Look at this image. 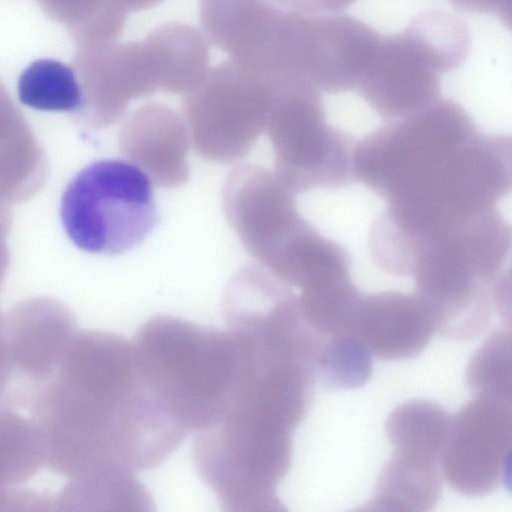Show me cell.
I'll list each match as a JSON object with an SVG mask.
<instances>
[{
  "mask_svg": "<svg viewBox=\"0 0 512 512\" xmlns=\"http://www.w3.org/2000/svg\"><path fill=\"white\" fill-rule=\"evenodd\" d=\"M512 401L475 395L453 417L441 457L442 473L457 492L484 496L508 472Z\"/></svg>",
  "mask_w": 512,
  "mask_h": 512,
  "instance_id": "6",
  "label": "cell"
},
{
  "mask_svg": "<svg viewBox=\"0 0 512 512\" xmlns=\"http://www.w3.org/2000/svg\"><path fill=\"white\" fill-rule=\"evenodd\" d=\"M189 134L180 114L166 104L146 103L131 112L119 146L133 164L158 186L178 187L189 179Z\"/></svg>",
  "mask_w": 512,
  "mask_h": 512,
  "instance_id": "11",
  "label": "cell"
},
{
  "mask_svg": "<svg viewBox=\"0 0 512 512\" xmlns=\"http://www.w3.org/2000/svg\"><path fill=\"white\" fill-rule=\"evenodd\" d=\"M452 6L461 13H494L503 23L510 25L511 0H450Z\"/></svg>",
  "mask_w": 512,
  "mask_h": 512,
  "instance_id": "21",
  "label": "cell"
},
{
  "mask_svg": "<svg viewBox=\"0 0 512 512\" xmlns=\"http://www.w3.org/2000/svg\"><path fill=\"white\" fill-rule=\"evenodd\" d=\"M5 326L12 371L38 384L55 376L78 333L72 314L48 301L19 306Z\"/></svg>",
  "mask_w": 512,
  "mask_h": 512,
  "instance_id": "12",
  "label": "cell"
},
{
  "mask_svg": "<svg viewBox=\"0 0 512 512\" xmlns=\"http://www.w3.org/2000/svg\"><path fill=\"white\" fill-rule=\"evenodd\" d=\"M20 102L32 109L74 112L83 108V94L72 68L55 59H38L20 74L17 83Z\"/></svg>",
  "mask_w": 512,
  "mask_h": 512,
  "instance_id": "18",
  "label": "cell"
},
{
  "mask_svg": "<svg viewBox=\"0 0 512 512\" xmlns=\"http://www.w3.org/2000/svg\"><path fill=\"white\" fill-rule=\"evenodd\" d=\"M12 372L7 346L5 321L0 316V397L8 388Z\"/></svg>",
  "mask_w": 512,
  "mask_h": 512,
  "instance_id": "22",
  "label": "cell"
},
{
  "mask_svg": "<svg viewBox=\"0 0 512 512\" xmlns=\"http://www.w3.org/2000/svg\"><path fill=\"white\" fill-rule=\"evenodd\" d=\"M76 44L117 41L129 13L120 0H35Z\"/></svg>",
  "mask_w": 512,
  "mask_h": 512,
  "instance_id": "16",
  "label": "cell"
},
{
  "mask_svg": "<svg viewBox=\"0 0 512 512\" xmlns=\"http://www.w3.org/2000/svg\"><path fill=\"white\" fill-rule=\"evenodd\" d=\"M450 422L451 416L440 405L426 400H413L391 412L386 422V432L397 450L441 459Z\"/></svg>",
  "mask_w": 512,
  "mask_h": 512,
  "instance_id": "17",
  "label": "cell"
},
{
  "mask_svg": "<svg viewBox=\"0 0 512 512\" xmlns=\"http://www.w3.org/2000/svg\"><path fill=\"white\" fill-rule=\"evenodd\" d=\"M153 500L136 473L100 472L67 480L54 510L150 511Z\"/></svg>",
  "mask_w": 512,
  "mask_h": 512,
  "instance_id": "15",
  "label": "cell"
},
{
  "mask_svg": "<svg viewBox=\"0 0 512 512\" xmlns=\"http://www.w3.org/2000/svg\"><path fill=\"white\" fill-rule=\"evenodd\" d=\"M60 218L69 239L83 251L103 255L129 251L157 223L150 178L127 161H95L66 186Z\"/></svg>",
  "mask_w": 512,
  "mask_h": 512,
  "instance_id": "3",
  "label": "cell"
},
{
  "mask_svg": "<svg viewBox=\"0 0 512 512\" xmlns=\"http://www.w3.org/2000/svg\"><path fill=\"white\" fill-rule=\"evenodd\" d=\"M372 353L351 333L327 336L316 364V378L327 389L347 390L364 385L372 373Z\"/></svg>",
  "mask_w": 512,
  "mask_h": 512,
  "instance_id": "19",
  "label": "cell"
},
{
  "mask_svg": "<svg viewBox=\"0 0 512 512\" xmlns=\"http://www.w3.org/2000/svg\"><path fill=\"white\" fill-rule=\"evenodd\" d=\"M273 79L235 61L208 67L183 97L190 142L203 159L236 161L266 130Z\"/></svg>",
  "mask_w": 512,
  "mask_h": 512,
  "instance_id": "5",
  "label": "cell"
},
{
  "mask_svg": "<svg viewBox=\"0 0 512 512\" xmlns=\"http://www.w3.org/2000/svg\"><path fill=\"white\" fill-rule=\"evenodd\" d=\"M381 40L363 21L340 13H312L302 60V77L319 91L341 94L357 87Z\"/></svg>",
  "mask_w": 512,
  "mask_h": 512,
  "instance_id": "9",
  "label": "cell"
},
{
  "mask_svg": "<svg viewBox=\"0 0 512 512\" xmlns=\"http://www.w3.org/2000/svg\"><path fill=\"white\" fill-rule=\"evenodd\" d=\"M440 66L408 28L382 36L357 85L359 96L382 122L409 116L437 101Z\"/></svg>",
  "mask_w": 512,
  "mask_h": 512,
  "instance_id": "8",
  "label": "cell"
},
{
  "mask_svg": "<svg viewBox=\"0 0 512 512\" xmlns=\"http://www.w3.org/2000/svg\"><path fill=\"white\" fill-rule=\"evenodd\" d=\"M442 475L440 458L395 449L364 509L430 511L441 495Z\"/></svg>",
  "mask_w": 512,
  "mask_h": 512,
  "instance_id": "14",
  "label": "cell"
},
{
  "mask_svg": "<svg viewBox=\"0 0 512 512\" xmlns=\"http://www.w3.org/2000/svg\"><path fill=\"white\" fill-rule=\"evenodd\" d=\"M128 12H138L158 5L163 0H120Z\"/></svg>",
  "mask_w": 512,
  "mask_h": 512,
  "instance_id": "23",
  "label": "cell"
},
{
  "mask_svg": "<svg viewBox=\"0 0 512 512\" xmlns=\"http://www.w3.org/2000/svg\"><path fill=\"white\" fill-rule=\"evenodd\" d=\"M293 193L267 169L242 164L222 188L224 214L247 252L269 268L305 222Z\"/></svg>",
  "mask_w": 512,
  "mask_h": 512,
  "instance_id": "7",
  "label": "cell"
},
{
  "mask_svg": "<svg viewBox=\"0 0 512 512\" xmlns=\"http://www.w3.org/2000/svg\"><path fill=\"white\" fill-rule=\"evenodd\" d=\"M273 86L266 131L274 174L293 193L352 182L356 143L330 124L320 91L297 77L273 78Z\"/></svg>",
  "mask_w": 512,
  "mask_h": 512,
  "instance_id": "4",
  "label": "cell"
},
{
  "mask_svg": "<svg viewBox=\"0 0 512 512\" xmlns=\"http://www.w3.org/2000/svg\"><path fill=\"white\" fill-rule=\"evenodd\" d=\"M131 343L141 380L188 435L222 418L241 366L232 332L160 314L147 320Z\"/></svg>",
  "mask_w": 512,
  "mask_h": 512,
  "instance_id": "2",
  "label": "cell"
},
{
  "mask_svg": "<svg viewBox=\"0 0 512 512\" xmlns=\"http://www.w3.org/2000/svg\"><path fill=\"white\" fill-rule=\"evenodd\" d=\"M466 382L475 395L512 401V340L510 330H495L472 355Z\"/></svg>",
  "mask_w": 512,
  "mask_h": 512,
  "instance_id": "20",
  "label": "cell"
},
{
  "mask_svg": "<svg viewBox=\"0 0 512 512\" xmlns=\"http://www.w3.org/2000/svg\"><path fill=\"white\" fill-rule=\"evenodd\" d=\"M131 341L78 332L55 376L32 402L45 467L66 480L136 473L165 461L187 437L141 380Z\"/></svg>",
  "mask_w": 512,
  "mask_h": 512,
  "instance_id": "1",
  "label": "cell"
},
{
  "mask_svg": "<svg viewBox=\"0 0 512 512\" xmlns=\"http://www.w3.org/2000/svg\"><path fill=\"white\" fill-rule=\"evenodd\" d=\"M43 467V443L32 419L0 406V511L42 510L43 497L23 484Z\"/></svg>",
  "mask_w": 512,
  "mask_h": 512,
  "instance_id": "13",
  "label": "cell"
},
{
  "mask_svg": "<svg viewBox=\"0 0 512 512\" xmlns=\"http://www.w3.org/2000/svg\"><path fill=\"white\" fill-rule=\"evenodd\" d=\"M435 332L434 316L422 297L391 290L361 294L351 327V334L383 360L420 354Z\"/></svg>",
  "mask_w": 512,
  "mask_h": 512,
  "instance_id": "10",
  "label": "cell"
}]
</instances>
